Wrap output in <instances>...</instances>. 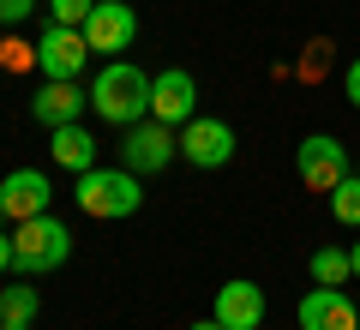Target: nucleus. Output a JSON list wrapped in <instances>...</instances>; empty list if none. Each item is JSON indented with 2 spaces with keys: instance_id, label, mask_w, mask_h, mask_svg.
Segmentation results:
<instances>
[{
  "instance_id": "25",
  "label": "nucleus",
  "mask_w": 360,
  "mask_h": 330,
  "mask_svg": "<svg viewBox=\"0 0 360 330\" xmlns=\"http://www.w3.org/2000/svg\"><path fill=\"white\" fill-rule=\"evenodd\" d=\"M354 330H360V324H354Z\"/></svg>"
},
{
  "instance_id": "21",
  "label": "nucleus",
  "mask_w": 360,
  "mask_h": 330,
  "mask_svg": "<svg viewBox=\"0 0 360 330\" xmlns=\"http://www.w3.org/2000/svg\"><path fill=\"white\" fill-rule=\"evenodd\" d=\"M6 270H13V234L0 229V277H6Z\"/></svg>"
},
{
  "instance_id": "15",
  "label": "nucleus",
  "mask_w": 360,
  "mask_h": 330,
  "mask_svg": "<svg viewBox=\"0 0 360 330\" xmlns=\"http://www.w3.org/2000/svg\"><path fill=\"white\" fill-rule=\"evenodd\" d=\"M348 277H354V265H348L342 246H319V253H312V282H319V288H342Z\"/></svg>"
},
{
  "instance_id": "16",
  "label": "nucleus",
  "mask_w": 360,
  "mask_h": 330,
  "mask_svg": "<svg viewBox=\"0 0 360 330\" xmlns=\"http://www.w3.org/2000/svg\"><path fill=\"white\" fill-rule=\"evenodd\" d=\"M30 318H37V288H0V324L30 330Z\"/></svg>"
},
{
  "instance_id": "7",
  "label": "nucleus",
  "mask_w": 360,
  "mask_h": 330,
  "mask_svg": "<svg viewBox=\"0 0 360 330\" xmlns=\"http://www.w3.org/2000/svg\"><path fill=\"white\" fill-rule=\"evenodd\" d=\"M295 163H300V186H312V192H336V180H348V151L330 139V132L300 139Z\"/></svg>"
},
{
  "instance_id": "20",
  "label": "nucleus",
  "mask_w": 360,
  "mask_h": 330,
  "mask_svg": "<svg viewBox=\"0 0 360 330\" xmlns=\"http://www.w3.org/2000/svg\"><path fill=\"white\" fill-rule=\"evenodd\" d=\"M348 102L360 108V61H348Z\"/></svg>"
},
{
  "instance_id": "22",
  "label": "nucleus",
  "mask_w": 360,
  "mask_h": 330,
  "mask_svg": "<svg viewBox=\"0 0 360 330\" xmlns=\"http://www.w3.org/2000/svg\"><path fill=\"white\" fill-rule=\"evenodd\" d=\"M193 330H229V324H217V318H198V324Z\"/></svg>"
},
{
  "instance_id": "17",
  "label": "nucleus",
  "mask_w": 360,
  "mask_h": 330,
  "mask_svg": "<svg viewBox=\"0 0 360 330\" xmlns=\"http://www.w3.org/2000/svg\"><path fill=\"white\" fill-rule=\"evenodd\" d=\"M330 216L342 222V229H360V174L336 180V192H330Z\"/></svg>"
},
{
  "instance_id": "19",
  "label": "nucleus",
  "mask_w": 360,
  "mask_h": 330,
  "mask_svg": "<svg viewBox=\"0 0 360 330\" xmlns=\"http://www.w3.org/2000/svg\"><path fill=\"white\" fill-rule=\"evenodd\" d=\"M37 13V0H0V25H25Z\"/></svg>"
},
{
  "instance_id": "23",
  "label": "nucleus",
  "mask_w": 360,
  "mask_h": 330,
  "mask_svg": "<svg viewBox=\"0 0 360 330\" xmlns=\"http://www.w3.org/2000/svg\"><path fill=\"white\" fill-rule=\"evenodd\" d=\"M348 265H354V277H360V241H354V246H348Z\"/></svg>"
},
{
  "instance_id": "6",
  "label": "nucleus",
  "mask_w": 360,
  "mask_h": 330,
  "mask_svg": "<svg viewBox=\"0 0 360 330\" xmlns=\"http://www.w3.org/2000/svg\"><path fill=\"white\" fill-rule=\"evenodd\" d=\"M180 156L193 168H229L234 163V127L229 120H210V115H193L180 127Z\"/></svg>"
},
{
  "instance_id": "14",
  "label": "nucleus",
  "mask_w": 360,
  "mask_h": 330,
  "mask_svg": "<svg viewBox=\"0 0 360 330\" xmlns=\"http://www.w3.org/2000/svg\"><path fill=\"white\" fill-rule=\"evenodd\" d=\"M49 156L66 168V174H84V168H96V139H90L78 120H66V127H49Z\"/></svg>"
},
{
  "instance_id": "18",
  "label": "nucleus",
  "mask_w": 360,
  "mask_h": 330,
  "mask_svg": "<svg viewBox=\"0 0 360 330\" xmlns=\"http://www.w3.org/2000/svg\"><path fill=\"white\" fill-rule=\"evenodd\" d=\"M90 6H96V0H49V25H78L84 30Z\"/></svg>"
},
{
  "instance_id": "1",
  "label": "nucleus",
  "mask_w": 360,
  "mask_h": 330,
  "mask_svg": "<svg viewBox=\"0 0 360 330\" xmlns=\"http://www.w3.org/2000/svg\"><path fill=\"white\" fill-rule=\"evenodd\" d=\"M90 108H96V120H108L120 132L150 120V72H139L132 61H108L90 84Z\"/></svg>"
},
{
  "instance_id": "5",
  "label": "nucleus",
  "mask_w": 360,
  "mask_h": 330,
  "mask_svg": "<svg viewBox=\"0 0 360 330\" xmlns=\"http://www.w3.org/2000/svg\"><path fill=\"white\" fill-rule=\"evenodd\" d=\"M139 37V13H132L127 0H96L84 18V42L90 54H103V61H120V49H132Z\"/></svg>"
},
{
  "instance_id": "2",
  "label": "nucleus",
  "mask_w": 360,
  "mask_h": 330,
  "mask_svg": "<svg viewBox=\"0 0 360 330\" xmlns=\"http://www.w3.org/2000/svg\"><path fill=\"white\" fill-rule=\"evenodd\" d=\"M66 253H72V234H66V222L54 210L13 222V270L18 277H49V270L66 265Z\"/></svg>"
},
{
  "instance_id": "11",
  "label": "nucleus",
  "mask_w": 360,
  "mask_h": 330,
  "mask_svg": "<svg viewBox=\"0 0 360 330\" xmlns=\"http://www.w3.org/2000/svg\"><path fill=\"white\" fill-rule=\"evenodd\" d=\"M217 324H229V330H258L264 324V288L258 282H246V277H234V282H222L217 288Z\"/></svg>"
},
{
  "instance_id": "3",
  "label": "nucleus",
  "mask_w": 360,
  "mask_h": 330,
  "mask_svg": "<svg viewBox=\"0 0 360 330\" xmlns=\"http://www.w3.org/2000/svg\"><path fill=\"white\" fill-rule=\"evenodd\" d=\"M72 198H78V210L96 216V222H120V216H139L144 186H139L132 168H84Z\"/></svg>"
},
{
  "instance_id": "8",
  "label": "nucleus",
  "mask_w": 360,
  "mask_h": 330,
  "mask_svg": "<svg viewBox=\"0 0 360 330\" xmlns=\"http://www.w3.org/2000/svg\"><path fill=\"white\" fill-rule=\"evenodd\" d=\"M198 115V84L186 66H168V72L150 78V120H162V127H186V120Z\"/></svg>"
},
{
  "instance_id": "13",
  "label": "nucleus",
  "mask_w": 360,
  "mask_h": 330,
  "mask_svg": "<svg viewBox=\"0 0 360 330\" xmlns=\"http://www.w3.org/2000/svg\"><path fill=\"white\" fill-rule=\"evenodd\" d=\"M354 324H360V312L342 288H312L300 300V330H354Z\"/></svg>"
},
{
  "instance_id": "10",
  "label": "nucleus",
  "mask_w": 360,
  "mask_h": 330,
  "mask_svg": "<svg viewBox=\"0 0 360 330\" xmlns=\"http://www.w3.org/2000/svg\"><path fill=\"white\" fill-rule=\"evenodd\" d=\"M84 61H90V42H84L78 25H49V30H42V42H37L42 78H78Z\"/></svg>"
},
{
  "instance_id": "9",
  "label": "nucleus",
  "mask_w": 360,
  "mask_h": 330,
  "mask_svg": "<svg viewBox=\"0 0 360 330\" xmlns=\"http://www.w3.org/2000/svg\"><path fill=\"white\" fill-rule=\"evenodd\" d=\"M54 204V180L42 168H13V174L0 180V216L6 222H30Z\"/></svg>"
},
{
  "instance_id": "4",
  "label": "nucleus",
  "mask_w": 360,
  "mask_h": 330,
  "mask_svg": "<svg viewBox=\"0 0 360 330\" xmlns=\"http://www.w3.org/2000/svg\"><path fill=\"white\" fill-rule=\"evenodd\" d=\"M180 156V132L162 127V120H139V127H127V139H120V168H132V174H162L168 163Z\"/></svg>"
},
{
  "instance_id": "24",
  "label": "nucleus",
  "mask_w": 360,
  "mask_h": 330,
  "mask_svg": "<svg viewBox=\"0 0 360 330\" xmlns=\"http://www.w3.org/2000/svg\"><path fill=\"white\" fill-rule=\"evenodd\" d=\"M0 330H6V324H0Z\"/></svg>"
},
{
  "instance_id": "12",
  "label": "nucleus",
  "mask_w": 360,
  "mask_h": 330,
  "mask_svg": "<svg viewBox=\"0 0 360 330\" xmlns=\"http://www.w3.org/2000/svg\"><path fill=\"white\" fill-rule=\"evenodd\" d=\"M90 108V90H78V78H42V90L30 96V115L42 127H66Z\"/></svg>"
}]
</instances>
